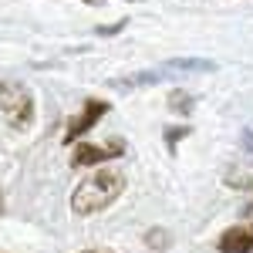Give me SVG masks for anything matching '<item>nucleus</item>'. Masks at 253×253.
Here are the masks:
<instances>
[{
    "instance_id": "nucleus-1",
    "label": "nucleus",
    "mask_w": 253,
    "mask_h": 253,
    "mask_svg": "<svg viewBox=\"0 0 253 253\" xmlns=\"http://www.w3.org/2000/svg\"><path fill=\"white\" fill-rule=\"evenodd\" d=\"M122 189H125V175L118 172V169H98V172H91L78 189H75L71 210L78 216L101 213L105 206H112L118 196H122Z\"/></svg>"
},
{
    "instance_id": "nucleus-2",
    "label": "nucleus",
    "mask_w": 253,
    "mask_h": 253,
    "mask_svg": "<svg viewBox=\"0 0 253 253\" xmlns=\"http://www.w3.org/2000/svg\"><path fill=\"white\" fill-rule=\"evenodd\" d=\"M206 71H213V61H203V58H175V61H166L162 68H149V71H138V75H128V78L112 81V88H142V84H159V81H169V78L206 75Z\"/></svg>"
},
{
    "instance_id": "nucleus-3",
    "label": "nucleus",
    "mask_w": 253,
    "mask_h": 253,
    "mask_svg": "<svg viewBox=\"0 0 253 253\" xmlns=\"http://www.w3.org/2000/svg\"><path fill=\"white\" fill-rule=\"evenodd\" d=\"M0 112L14 128H27L34 122V98H31V91L24 84L3 81L0 84Z\"/></svg>"
},
{
    "instance_id": "nucleus-4",
    "label": "nucleus",
    "mask_w": 253,
    "mask_h": 253,
    "mask_svg": "<svg viewBox=\"0 0 253 253\" xmlns=\"http://www.w3.org/2000/svg\"><path fill=\"white\" fill-rule=\"evenodd\" d=\"M125 156V142L122 138H112L105 145H88V142H78L75 152H71V166L75 169H84V166H98V162H108V159Z\"/></svg>"
},
{
    "instance_id": "nucleus-5",
    "label": "nucleus",
    "mask_w": 253,
    "mask_h": 253,
    "mask_svg": "<svg viewBox=\"0 0 253 253\" xmlns=\"http://www.w3.org/2000/svg\"><path fill=\"white\" fill-rule=\"evenodd\" d=\"M105 112H108V101H98V98H88L84 101V112H81L78 118H71V125H68V132H64V142L68 145H75L91 125H95L98 118H105Z\"/></svg>"
},
{
    "instance_id": "nucleus-6",
    "label": "nucleus",
    "mask_w": 253,
    "mask_h": 253,
    "mask_svg": "<svg viewBox=\"0 0 253 253\" xmlns=\"http://www.w3.org/2000/svg\"><path fill=\"white\" fill-rule=\"evenodd\" d=\"M219 253H253V223H240L230 226L226 233L219 236Z\"/></svg>"
},
{
    "instance_id": "nucleus-7",
    "label": "nucleus",
    "mask_w": 253,
    "mask_h": 253,
    "mask_svg": "<svg viewBox=\"0 0 253 253\" xmlns=\"http://www.w3.org/2000/svg\"><path fill=\"white\" fill-rule=\"evenodd\" d=\"M169 108H172L175 115H186V112L193 108V95H186V91H172V95H169Z\"/></svg>"
},
{
    "instance_id": "nucleus-8",
    "label": "nucleus",
    "mask_w": 253,
    "mask_h": 253,
    "mask_svg": "<svg viewBox=\"0 0 253 253\" xmlns=\"http://www.w3.org/2000/svg\"><path fill=\"white\" fill-rule=\"evenodd\" d=\"M145 243H149L152 250H166V247H169V233H166V230H149V233H145Z\"/></svg>"
},
{
    "instance_id": "nucleus-9",
    "label": "nucleus",
    "mask_w": 253,
    "mask_h": 253,
    "mask_svg": "<svg viewBox=\"0 0 253 253\" xmlns=\"http://www.w3.org/2000/svg\"><path fill=\"white\" fill-rule=\"evenodd\" d=\"M186 135H189V128H169V135H166L169 149H175V142H179V138H186Z\"/></svg>"
},
{
    "instance_id": "nucleus-10",
    "label": "nucleus",
    "mask_w": 253,
    "mask_h": 253,
    "mask_svg": "<svg viewBox=\"0 0 253 253\" xmlns=\"http://www.w3.org/2000/svg\"><path fill=\"white\" fill-rule=\"evenodd\" d=\"M243 149L253 156V128H247V132H243Z\"/></svg>"
},
{
    "instance_id": "nucleus-11",
    "label": "nucleus",
    "mask_w": 253,
    "mask_h": 253,
    "mask_svg": "<svg viewBox=\"0 0 253 253\" xmlns=\"http://www.w3.org/2000/svg\"><path fill=\"white\" fill-rule=\"evenodd\" d=\"M81 253H112V250H81Z\"/></svg>"
},
{
    "instance_id": "nucleus-12",
    "label": "nucleus",
    "mask_w": 253,
    "mask_h": 253,
    "mask_svg": "<svg viewBox=\"0 0 253 253\" xmlns=\"http://www.w3.org/2000/svg\"><path fill=\"white\" fill-rule=\"evenodd\" d=\"M0 213H3V199H0Z\"/></svg>"
},
{
    "instance_id": "nucleus-13",
    "label": "nucleus",
    "mask_w": 253,
    "mask_h": 253,
    "mask_svg": "<svg viewBox=\"0 0 253 253\" xmlns=\"http://www.w3.org/2000/svg\"><path fill=\"white\" fill-rule=\"evenodd\" d=\"M84 3H98V0H84Z\"/></svg>"
}]
</instances>
